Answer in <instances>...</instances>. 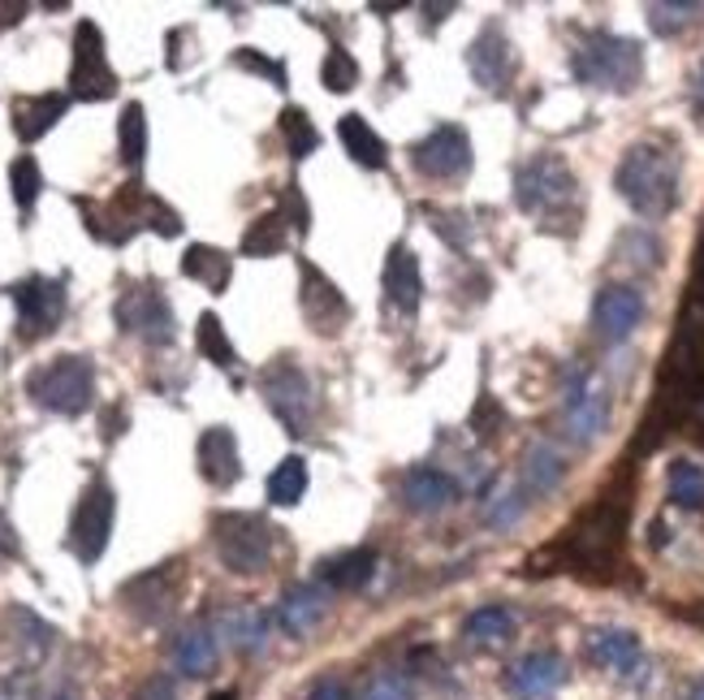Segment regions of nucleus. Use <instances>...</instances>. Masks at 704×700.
<instances>
[{
  "mask_svg": "<svg viewBox=\"0 0 704 700\" xmlns=\"http://www.w3.org/2000/svg\"><path fill=\"white\" fill-rule=\"evenodd\" d=\"M307 700H351V692L338 684V679H320L316 688H312V697Z\"/></svg>",
  "mask_w": 704,
  "mask_h": 700,
  "instance_id": "nucleus-47",
  "label": "nucleus"
},
{
  "mask_svg": "<svg viewBox=\"0 0 704 700\" xmlns=\"http://www.w3.org/2000/svg\"><path fill=\"white\" fill-rule=\"evenodd\" d=\"M571 199H575V174L566 170L562 156H536L528 165H519L515 203L528 217H553V212L571 208Z\"/></svg>",
  "mask_w": 704,
  "mask_h": 700,
  "instance_id": "nucleus-7",
  "label": "nucleus"
},
{
  "mask_svg": "<svg viewBox=\"0 0 704 700\" xmlns=\"http://www.w3.org/2000/svg\"><path fill=\"white\" fill-rule=\"evenodd\" d=\"M26 394L52 416H83L95 402V368L87 354H57L26 376Z\"/></svg>",
  "mask_w": 704,
  "mask_h": 700,
  "instance_id": "nucleus-3",
  "label": "nucleus"
},
{
  "mask_svg": "<svg viewBox=\"0 0 704 700\" xmlns=\"http://www.w3.org/2000/svg\"><path fill=\"white\" fill-rule=\"evenodd\" d=\"M385 294L389 303L402 312V316H415L420 312V299H424V277H420V260L411 247H394L389 260H385Z\"/></svg>",
  "mask_w": 704,
  "mask_h": 700,
  "instance_id": "nucleus-20",
  "label": "nucleus"
},
{
  "mask_svg": "<svg viewBox=\"0 0 704 700\" xmlns=\"http://www.w3.org/2000/svg\"><path fill=\"white\" fill-rule=\"evenodd\" d=\"M281 139H285V148H290V156L294 161H303V156H312L316 148H320V130L312 126V117L303 113V108H281Z\"/></svg>",
  "mask_w": 704,
  "mask_h": 700,
  "instance_id": "nucleus-36",
  "label": "nucleus"
},
{
  "mask_svg": "<svg viewBox=\"0 0 704 700\" xmlns=\"http://www.w3.org/2000/svg\"><path fill=\"white\" fill-rule=\"evenodd\" d=\"M212 540L221 553V567L234 575H265L277 545V527L251 511H221L212 520Z\"/></svg>",
  "mask_w": 704,
  "mask_h": 700,
  "instance_id": "nucleus-4",
  "label": "nucleus"
},
{
  "mask_svg": "<svg viewBox=\"0 0 704 700\" xmlns=\"http://www.w3.org/2000/svg\"><path fill=\"white\" fill-rule=\"evenodd\" d=\"M614 186L640 217L661 221L679 203V161H674V152H666L657 143H635L618 161Z\"/></svg>",
  "mask_w": 704,
  "mask_h": 700,
  "instance_id": "nucleus-1",
  "label": "nucleus"
},
{
  "mask_svg": "<svg viewBox=\"0 0 704 700\" xmlns=\"http://www.w3.org/2000/svg\"><path fill=\"white\" fill-rule=\"evenodd\" d=\"M225 631H230V644H234V649H243V653H256V649H265V640H268V614L265 610H238V614H230Z\"/></svg>",
  "mask_w": 704,
  "mask_h": 700,
  "instance_id": "nucleus-37",
  "label": "nucleus"
},
{
  "mask_svg": "<svg viewBox=\"0 0 704 700\" xmlns=\"http://www.w3.org/2000/svg\"><path fill=\"white\" fill-rule=\"evenodd\" d=\"M113 320L121 334H134L152 347H165L174 342L177 334V320H174V307L165 299V285L156 281H139V285H126L117 307H113Z\"/></svg>",
  "mask_w": 704,
  "mask_h": 700,
  "instance_id": "nucleus-6",
  "label": "nucleus"
},
{
  "mask_svg": "<svg viewBox=\"0 0 704 700\" xmlns=\"http://www.w3.org/2000/svg\"><path fill=\"white\" fill-rule=\"evenodd\" d=\"M571 70L579 83L606 91H635L644 79V48L635 39H622L610 31H592L575 52Z\"/></svg>",
  "mask_w": 704,
  "mask_h": 700,
  "instance_id": "nucleus-2",
  "label": "nucleus"
},
{
  "mask_svg": "<svg viewBox=\"0 0 704 700\" xmlns=\"http://www.w3.org/2000/svg\"><path fill=\"white\" fill-rule=\"evenodd\" d=\"M372 571H376V553L372 549H351V553L325 562V584L333 593H359L372 580Z\"/></svg>",
  "mask_w": 704,
  "mask_h": 700,
  "instance_id": "nucleus-29",
  "label": "nucleus"
},
{
  "mask_svg": "<svg viewBox=\"0 0 704 700\" xmlns=\"http://www.w3.org/2000/svg\"><path fill=\"white\" fill-rule=\"evenodd\" d=\"M121 429H126V411L121 407H108L104 411V441L121 438Z\"/></svg>",
  "mask_w": 704,
  "mask_h": 700,
  "instance_id": "nucleus-49",
  "label": "nucleus"
},
{
  "mask_svg": "<svg viewBox=\"0 0 704 700\" xmlns=\"http://www.w3.org/2000/svg\"><path fill=\"white\" fill-rule=\"evenodd\" d=\"M614 256L635 272H653V268H661V238L653 230H644V225L622 230L614 243Z\"/></svg>",
  "mask_w": 704,
  "mask_h": 700,
  "instance_id": "nucleus-33",
  "label": "nucleus"
},
{
  "mask_svg": "<svg viewBox=\"0 0 704 700\" xmlns=\"http://www.w3.org/2000/svg\"><path fill=\"white\" fill-rule=\"evenodd\" d=\"M181 277L199 281L208 294H225L230 290V277H234V264L221 247H208V243H190L186 256H181Z\"/></svg>",
  "mask_w": 704,
  "mask_h": 700,
  "instance_id": "nucleus-24",
  "label": "nucleus"
},
{
  "mask_svg": "<svg viewBox=\"0 0 704 700\" xmlns=\"http://www.w3.org/2000/svg\"><path fill=\"white\" fill-rule=\"evenodd\" d=\"M696 95H701V104H704V66H701V74H696Z\"/></svg>",
  "mask_w": 704,
  "mask_h": 700,
  "instance_id": "nucleus-54",
  "label": "nucleus"
},
{
  "mask_svg": "<svg viewBox=\"0 0 704 700\" xmlns=\"http://www.w3.org/2000/svg\"><path fill=\"white\" fill-rule=\"evenodd\" d=\"M260 394H265V407L285 424V433L303 438L312 433V420H316V394H312V381L307 372L294 363V359H272L265 372H260Z\"/></svg>",
  "mask_w": 704,
  "mask_h": 700,
  "instance_id": "nucleus-5",
  "label": "nucleus"
},
{
  "mask_svg": "<svg viewBox=\"0 0 704 700\" xmlns=\"http://www.w3.org/2000/svg\"><path fill=\"white\" fill-rule=\"evenodd\" d=\"M320 79H325V88L329 91H351L354 83H359V61H354L347 48H329V57H325V70H320Z\"/></svg>",
  "mask_w": 704,
  "mask_h": 700,
  "instance_id": "nucleus-39",
  "label": "nucleus"
},
{
  "mask_svg": "<svg viewBox=\"0 0 704 700\" xmlns=\"http://www.w3.org/2000/svg\"><path fill=\"white\" fill-rule=\"evenodd\" d=\"M454 221H462V212H437V221H433V230H437L441 238L449 243V247H467V238H471V230H454Z\"/></svg>",
  "mask_w": 704,
  "mask_h": 700,
  "instance_id": "nucleus-46",
  "label": "nucleus"
},
{
  "mask_svg": "<svg viewBox=\"0 0 704 700\" xmlns=\"http://www.w3.org/2000/svg\"><path fill=\"white\" fill-rule=\"evenodd\" d=\"M329 588H320V584H303V588H290L285 597H281V610H277V622H281V631L285 635H307L325 614H329Z\"/></svg>",
  "mask_w": 704,
  "mask_h": 700,
  "instance_id": "nucleus-23",
  "label": "nucleus"
},
{
  "mask_svg": "<svg viewBox=\"0 0 704 700\" xmlns=\"http://www.w3.org/2000/svg\"><path fill=\"white\" fill-rule=\"evenodd\" d=\"M195 463H199V476L216 489H230L238 485L243 476V458H238V438L234 429L216 424V429H203V438L195 445Z\"/></svg>",
  "mask_w": 704,
  "mask_h": 700,
  "instance_id": "nucleus-16",
  "label": "nucleus"
},
{
  "mask_svg": "<svg viewBox=\"0 0 704 700\" xmlns=\"http://www.w3.org/2000/svg\"><path fill=\"white\" fill-rule=\"evenodd\" d=\"M70 95L74 100H108L117 95V74L108 66V48H104V35L95 22H79L74 31V66H70Z\"/></svg>",
  "mask_w": 704,
  "mask_h": 700,
  "instance_id": "nucleus-10",
  "label": "nucleus"
},
{
  "mask_svg": "<svg viewBox=\"0 0 704 700\" xmlns=\"http://www.w3.org/2000/svg\"><path fill=\"white\" fill-rule=\"evenodd\" d=\"M506 429V411H502V402L493 398V394H480V402L471 407V433L476 438H497Z\"/></svg>",
  "mask_w": 704,
  "mask_h": 700,
  "instance_id": "nucleus-41",
  "label": "nucleus"
},
{
  "mask_svg": "<svg viewBox=\"0 0 704 700\" xmlns=\"http://www.w3.org/2000/svg\"><path fill=\"white\" fill-rule=\"evenodd\" d=\"M113 515H117V493L104 480H91L87 493L74 506V520H70V549H74V558L83 567L99 562V553L108 549Z\"/></svg>",
  "mask_w": 704,
  "mask_h": 700,
  "instance_id": "nucleus-9",
  "label": "nucleus"
},
{
  "mask_svg": "<svg viewBox=\"0 0 704 700\" xmlns=\"http://www.w3.org/2000/svg\"><path fill=\"white\" fill-rule=\"evenodd\" d=\"M52 700H74V697H52Z\"/></svg>",
  "mask_w": 704,
  "mask_h": 700,
  "instance_id": "nucleus-55",
  "label": "nucleus"
},
{
  "mask_svg": "<svg viewBox=\"0 0 704 700\" xmlns=\"http://www.w3.org/2000/svg\"><path fill=\"white\" fill-rule=\"evenodd\" d=\"M9 299L17 307V338L22 342L48 338L66 316V281H57V277H26L9 290Z\"/></svg>",
  "mask_w": 704,
  "mask_h": 700,
  "instance_id": "nucleus-8",
  "label": "nucleus"
},
{
  "mask_svg": "<svg viewBox=\"0 0 704 700\" xmlns=\"http://www.w3.org/2000/svg\"><path fill=\"white\" fill-rule=\"evenodd\" d=\"M363 700H411V688H407L402 679H394V675H380V679L367 688V697Z\"/></svg>",
  "mask_w": 704,
  "mask_h": 700,
  "instance_id": "nucleus-45",
  "label": "nucleus"
},
{
  "mask_svg": "<svg viewBox=\"0 0 704 700\" xmlns=\"http://www.w3.org/2000/svg\"><path fill=\"white\" fill-rule=\"evenodd\" d=\"M208 700H238V692H234V688H225V692H212Z\"/></svg>",
  "mask_w": 704,
  "mask_h": 700,
  "instance_id": "nucleus-53",
  "label": "nucleus"
},
{
  "mask_svg": "<svg viewBox=\"0 0 704 700\" xmlns=\"http://www.w3.org/2000/svg\"><path fill=\"white\" fill-rule=\"evenodd\" d=\"M234 66H243V70H251V74H265L272 88H290V83H285V66L272 61V57H265V52H256V48H238V52H234Z\"/></svg>",
  "mask_w": 704,
  "mask_h": 700,
  "instance_id": "nucleus-42",
  "label": "nucleus"
},
{
  "mask_svg": "<svg viewBox=\"0 0 704 700\" xmlns=\"http://www.w3.org/2000/svg\"><path fill=\"white\" fill-rule=\"evenodd\" d=\"M285 238H290V221L281 212H265L247 225L243 234V256L251 260H268V256H281L285 252Z\"/></svg>",
  "mask_w": 704,
  "mask_h": 700,
  "instance_id": "nucleus-28",
  "label": "nucleus"
},
{
  "mask_svg": "<svg viewBox=\"0 0 704 700\" xmlns=\"http://www.w3.org/2000/svg\"><path fill=\"white\" fill-rule=\"evenodd\" d=\"M476 644H506L511 635H515V614L506 610V606H480V610L467 618V627H462Z\"/></svg>",
  "mask_w": 704,
  "mask_h": 700,
  "instance_id": "nucleus-35",
  "label": "nucleus"
},
{
  "mask_svg": "<svg viewBox=\"0 0 704 700\" xmlns=\"http://www.w3.org/2000/svg\"><path fill=\"white\" fill-rule=\"evenodd\" d=\"M9 190H13V203H17L22 212L35 208V199H39V190H44V174H39L35 156H17V161L9 165Z\"/></svg>",
  "mask_w": 704,
  "mask_h": 700,
  "instance_id": "nucleus-38",
  "label": "nucleus"
},
{
  "mask_svg": "<svg viewBox=\"0 0 704 700\" xmlns=\"http://www.w3.org/2000/svg\"><path fill=\"white\" fill-rule=\"evenodd\" d=\"M367 9H372V13H380V18H389V13H398L402 4H398V0H372Z\"/></svg>",
  "mask_w": 704,
  "mask_h": 700,
  "instance_id": "nucleus-50",
  "label": "nucleus"
},
{
  "mask_svg": "<svg viewBox=\"0 0 704 700\" xmlns=\"http://www.w3.org/2000/svg\"><path fill=\"white\" fill-rule=\"evenodd\" d=\"M688 700H704V679H696V684L688 688Z\"/></svg>",
  "mask_w": 704,
  "mask_h": 700,
  "instance_id": "nucleus-52",
  "label": "nucleus"
},
{
  "mask_svg": "<svg viewBox=\"0 0 704 700\" xmlns=\"http://www.w3.org/2000/svg\"><path fill=\"white\" fill-rule=\"evenodd\" d=\"M281 208H285L281 217H285V221H290V225H294L298 234H307V230H312V208H307V199H303V190H298L294 182L285 186V195H281Z\"/></svg>",
  "mask_w": 704,
  "mask_h": 700,
  "instance_id": "nucleus-44",
  "label": "nucleus"
},
{
  "mask_svg": "<svg viewBox=\"0 0 704 700\" xmlns=\"http://www.w3.org/2000/svg\"><path fill=\"white\" fill-rule=\"evenodd\" d=\"M174 666L181 675H212V666H216V635L212 631H203V627H190V631H181L174 644Z\"/></svg>",
  "mask_w": 704,
  "mask_h": 700,
  "instance_id": "nucleus-27",
  "label": "nucleus"
},
{
  "mask_svg": "<svg viewBox=\"0 0 704 700\" xmlns=\"http://www.w3.org/2000/svg\"><path fill=\"white\" fill-rule=\"evenodd\" d=\"M0 558H17V536H13V524L4 511H0Z\"/></svg>",
  "mask_w": 704,
  "mask_h": 700,
  "instance_id": "nucleus-48",
  "label": "nucleus"
},
{
  "mask_svg": "<svg viewBox=\"0 0 704 700\" xmlns=\"http://www.w3.org/2000/svg\"><path fill=\"white\" fill-rule=\"evenodd\" d=\"M70 108V95L61 91H44V95H17L13 100V135L22 143H39Z\"/></svg>",
  "mask_w": 704,
  "mask_h": 700,
  "instance_id": "nucleus-18",
  "label": "nucleus"
},
{
  "mask_svg": "<svg viewBox=\"0 0 704 700\" xmlns=\"http://www.w3.org/2000/svg\"><path fill=\"white\" fill-rule=\"evenodd\" d=\"M692 13H696V4H688V0H679V4H648V26L670 39V35H679L692 22Z\"/></svg>",
  "mask_w": 704,
  "mask_h": 700,
  "instance_id": "nucleus-40",
  "label": "nucleus"
},
{
  "mask_svg": "<svg viewBox=\"0 0 704 700\" xmlns=\"http://www.w3.org/2000/svg\"><path fill=\"white\" fill-rule=\"evenodd\" d=\"M307 458L303 454H290L277 463V471L268 476V502L272 506H298L303 493H307Z\"/></svg>",
  "mask_w": 704,
  "mask_h": 700,
  "instance_id": "nucleus-31",
  "label": "nucleus"
},
{
  "mask_svg": "<svg viewBox=\"0 0 704 700\" xmlns=\"http://www.w3.org/2000/svg\"><path fill=\"white\" fill-rule=\"evenodd\" d=\"M511 39L497 31V26H484L476 39H471V48H467V70H471V79L480 83V88H502V79L511 74Z\"/></svg>",
  "mask_w": 704,
  "mask_h": 700,
  "instance_id": "nucleus-19",
  "label": "nucleus"
},
{
  "mask_svg": "<svg viewBox=\"0 0 704 700\" xmlns=\"http://www.w3.org/2000/svg\"><path fill=\"white\" fill-rule=\"evenodd\" d=\"M411 165L424 177H437V182H449V177H462L471 170V139L462 126H437L429 139H420L411 148Z\"/></svg>",
  "mask_w": 704,
  "mask_h": 700,
  "instance_id": "nucleus-14",
  "label": "nucleus"
},
{
  "mask_svg": "<svg viewBox=\"0 0 704 700\" xmlns=\"http://www.w3.org/2000/svg\"><path fill=\"white\" fill-rule=\"evenodd\" d=\"M588 657L610 666L618 675H635L644 666V653H640V640L635 631H622V627H597L588 631Z\"/></svg>",
  "mask_w": 704,
  "mask_h": 700,
  "instance_id": "nucleus-22",
  "label": "nucleus"
},
{
  "mask_svg": "<svg viewBox=\"0 0 704 700\" xmlns=\"http://www.w3.org/2000/svg\"><path fill=\"white\" fill-rule=\"evenodd\" d=\"M683 618H688V622H701V627H704V606H688V610H683Z\"/></svg>",
  "mask_w": 704,
  "mask_h": 700,
  "instance_id": "nucleus-51",
  "label": "nucleus"
},
{
  "mask_svg": "<svg viewBox=\"0 0 704 700\" xmlns=\"http://www.w3.org/2000/svg\"><path fill=\"white\" fill-rule=\"evenodd\" d=\"M195 347L199 354L208 359V363H216V368H238V350L230 342V334H225V325H221V316L216 312H203L199 316V325H195Z\"/></svg>",
  "mask_w": 704,
  "mask_h": 700,
  "instance_id": "nucleus-34",
  "label": "nucleus"
},
{
  "mask_svg": "<svg viewBox=\"0 0 704 700\" xmlns=\"http://www.w3.org/2000/svg\"><path fill=\"white\" fill-rule=\"evenodd\" d=\"M298 312L316 334H338L351 320V303L333 277H325L312 260H298Z\"/></svg>",
  "mask_w": 704,
  "mask_h": 700,
  "instance_id": "nucleus-11",
  "label": "nucleus"
},
{
  "mask_svg": "<svg viewBox=\"0 0 704 700\" xmlns=\"http://www.w3.org/2000/svg\"><path fill=\"white\" fill-rule=\"evenodd\" d=\"M454 498H458L454 480H449L445 471H437V467H411L407 480H402V502H407L415 515H437V511H445Z\"/></svg>",
  "mask_w": 704,
  "mask_h": 700,
  "instance_id": "nucleus-21",
  "label": "nucleus"
},
{
  "mask_svg": "<svg viewBox=\"0 0 704 700\" xmlns=\"http://www.w3.org/2000/svg\"><path fill=\"white\" fill-rule=\"evenodd\" d=\"M177 593H181V562H165V567H152V571L134 575L121 588V602H126V610L134 614V618L161 622V618L174 614Z\"/></svg>",
  "mask_w": 704,
  "mask_h": 700,
  "instance_id": "nucleus-13",
  "label": "nucleus"
},
{
  "mask_svg": "<svg viewBox=\"0 0 704 700\" xmlns=\"http://www.w3.org/2000/svg\"><path fill=\"white\" fill-rule=\"evenodd\" d=\"M606 424H610V394L588 381V368H571L566 372V433H571V441L592 445L606 433Z\"/></svg>",
  "mask_w": 704,
  "mask_h": 700,
  "instance_id": "nucleus-12",
  "label": "nucleus"
},
{
  "mask_svg": "<svg viewBox=\"0 0 704 700\" xmlns=\"http://www.w3.org/2000/svg\"><path fill=\"white\" fill-rule=\"evenodd\" d=\"M644 320V294L635 285H606L592 303V325L606 342H626Z\"/></svg>",
  "mask_w": 704,
  "mask_h": 700,
  "instance_id": "nucleus-15",
  "label": "nucleus"
},
{
  "mask_svg": "<svg viewBox=\"0 0 704 700\" xmlns=\"http://www.w3.org/2000/svg\"><path fill=\"white\" fill-rule=\"evenodd\" d=\"M338 139H342V148L351 152L354 165H363V170H385L389 148H385V139H380V135L367 126V117L347 113V117L338 121Z\"/></svg>",
  "mask_w": 704,
  "mask_h": 700,
  "instance_id": "nucleus-25",
  "label": "nucleus"
},
{
  "mask_svg": "<svg viewBox=\"0 0 704 700\" xmlns=\"http://www.w3.org/2000/svg\"><path fill=\"white\" fill-rule=\"evenodd\" d=\"M566 684V662L558 653H528L519 666H511L506 675V692L519 700H544L553 697L558 688Z\"/></svg>",
  "mask_w": 704,
  "mask_h": 700,
  "instance_id": "nucleus-17",
  "label": "nucleus"
},
{
  "mask_svg": "<svg viewBox=\"0 0 704 700\" xmlns=\"http://www.w3.org/2000/svg\"><path fill=\"white\" fill-rule=\"evenodd\" d=\"M666 493L679 511H704V467L692 458H674L666 471Z\"/></svg>",
  "mask_w": 704,
  "mask_h": 700,
  "instance_id": "nucleus-30",
  "label": "nucleus"
},
{
  "mask_svg": "<svg viewBox=\"0 0 704 700\" xmlns=\"http://www.w3.org/2000/svg\"><path fill=\"white\" fill-rule=\"evenodd\" d=\"M117 148H121V165L126 170H139L143 156H148V117H143V104L130 100L121 108V121H117Z\"/></svg>",
  "mask_w": 704,
  "mask_h": 700,
  "instance_id": "nucleus-32",
  "label": "nucleus"
},
{
  "mask_svg": "<svg viewBox=\"0 0 704 700\" xmlns=\"http://www.w3.org/2000/svg\"><path fill=\"white\" fill-rule=\"evenodd\" d=\"M524 511H528V498H524V493H502V498L484 511V520H489V527H515L524 520Z\"/></svg>",
  "mask_w": 704,
  "mask_h": 700,
  "instance_id": "nucleus-43",
  "label": "nucleus"
},
{
  "mask_svg": "<svg viewBox=\"0 0 704 700\" xmlns=\"http://www.w3.org/2000/svg\"><path fill=\"white\" fill-rule=\"evenodd\" d=\"M562 480H566V458H562L549 441H536L528 454H524V493L544 498V493H553Z\"/></svg>",
  "mask_w": 704,
  "mask_h": 700,
  "instance_id": "nucleus-26",
  "label": "nucleus"
}]
</instances>
